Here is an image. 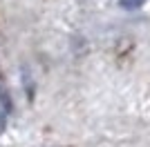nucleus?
<instances>
[{
	"label": "nucleus",
	"instance_id": "obj_1",
	"mask_svg": "<svg viewBox=\"0 0 150 147\" xmlns=\"http://www.w3.org/2000/svg\"><path fill=\"white\" fill-rule=\"evenodd\" d=\"M0 103H2V107H7V109H11V100H9V94L5 92V87H2V83H0Z\"/></svg>",
	"mask_w": 150,
	"mask_h": 147
},
{
	"label": "nucleus",
	"instance_id": "obj_2",
	"mask_svg": "<svg viewBox=\"0 0 150 147\" xmlns=\"http://www.w3.org/2000/svg\"><path fill=\"white\" fill-rule=\"evenodd\" d=\"M146 0H121V7L123 9H137V7H141Z\"/></svg>",
	"mask_w": 150,
	"mask_h": 147
},
{
	"label": "nucleus",
	"instance_id": "obj_3",
	"mask_svg": "<svg viewBox=\"0 0 150 147\" xmlns=\"http://www.w3.org/2000/svg\"><path fill=\"white\" fill-rule=\"evenodd\" d=\"M5 127H7V114H5V109L0 107V132H5Z\"/></svg>",
	"mask_w": 150,
	"mask_h": 147
}]
</instances>
